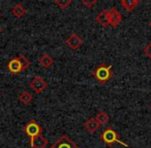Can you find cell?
Wrapping results in <instances>:
<instances>
[{
  "instance_id": "14",
  "label": "cell",
  "mask_w": 151,
  "mask_h": 148,
  "mask_svg": "<svg viewBox=\"0 0 151 148\" xmlns=\"http://www.w3.org/2000/svg\"><path fill=\"white\" fill-rule=\"evenodd\" d=\"M120 4H121V6L123 7L126 12L132 13L137 7V5L139 4V2L137 0H121V1H120Z\"/></svg>"
},
{
  "instance_id": "1",
  "label": "cell",
  "mask_w": 151,
  "mask_h": 148,
  "mask_svg": "<svg viewBox=\"0 0 151 148\" xmlns=\"http://www.w3.org/2000/svg\"><path fill=\"white\" fill-rule=\"evenodd\" d=\"M92 76L99 84H106L112 78V65L107 63H101L93 71Z\"/></svg>"
},
{
  "instance_id": "24",
  "label": "cell",
  "mask_w": 151,
  "mask_h": 148,
  "mask_svg": "<svg viewBox=\"0 0 151 148\" xmlns=\"http://www.w3.org/2000/svg\"><path fill=\"white\" fill-rule=\"evenodd\" d=\"M0 98H1V92H0Z\"/></svg>"
},
{
  "instance_id": "19",
  "label": "cell",
  "mask_w": 151,
  "mask_h": 148,
  "mask_svg": "<svg viewBox=\"0 0 151 148\" xmlns=\"http://www.w3.org/2000/svg\"><path fill=\"white\" fill-rule=\"evenodd\" d=\"M81 2H82L86 7L91 9V7H93L97 2H99V0H81Z\"/></svg>"
},
{
  "instance_id": "18",
  "label": "cell",
  "mask_w": 151,
  "mask_h": 148,
  "mask_svg": "<svg viewBox=\"0 0 151 148\" xmlns=\"http://www.w3.org/2000/svg\"><path fill=\"white\" fill-rule=\"evenodd\" d=\"M73 0H55V3L57 4V6L61 9V11H65L67 7L70 5Z\"/></svg>"
},
{
  "instance_id": "7",
  "label": "cell",
  "mask_w": 151,
  "mask_h": 148,
  "mask_svg": "<svg viewBox=\"0 0 151 148\" xmlns=\"http://www.w3.org/2000/svg\"><path fill=\"white\" fill-rule=\"evenodd\" d=\"M109 16H110V26H112L113 28H117L120 25V23L122 22L121 14L117 11V9L112 7L111 9H109Z\"/></svg>"
},
{
  "instance_id": "5",
  "label": "cell",
  "mask_w": 151,
  "mask_h": 148,
  "mask_svg": "<svg viewBox=\"0 0 151 148\" xmlns=\"http://www.w3.org/2000/svg\"><path fill=\"white\" fill-rule=\"evenodd\" d=\"M29 87L32 89V91H34L36 94H40L47 89L48 87V83L45 81V79L42 77H34L32 79V81L30 82L29 84Z\"/></svg>"
},
{
  "instance_id": "15",
  "label": "cell",
  "mask_w": 151,
  "mask_h": 148,
  "mask_svg": "<svg viewBox=\"0 0 151 148\" xmlns=\"http://www.w3.org/2000/svg\"><path fill=\"white\" fill-rule=\"evenodd\" d=\"M12 15L14 16V17L18 18V19H20V18L24 17V16L26 15V13H27V11H26L25 9H24V6L22 4H16L15 6L12 9L11 11Z\"/></svg>"
},
{
  "instance_id": "3",
  "label": "cell",
  "mask_w": 151,
  "mask_h": 148,
  "mask_svg": "<svg viewBox=\"0 0 151 148\" xmlns=\"http://www.w3.org/2000/svg\"><path fill=\"white\" fill-rule=\"evenodd\" d=\"M24 133L31 139L33 137H36L38 135L42 134V127L40 126V124L38 122H36L35 120H31L24 126L23 129Z\"/></svg>"
},
{
  "instance_id": "12",
  "label": "cell",
  "mask_w": 151,
  "mask_h": 148,
  "mask_svg": "<svg viewBox=\"0 0 151 148\" xmlns=\"http://www.w3.org/2000/svg\"><path fill=\"white\" fill-rule=\"evenodd\" d=\"M18 100H19V102L21 103L22 105L27 106V105H29L32 103V100H33V96H32V94L30 93L29 91H27V90H23V91H21V93L19 94V96H18Z\"/></svg>"
},
{
  "instance_id": "22",
  "label": "cell",
  "mask_w": 151,
  "mask_h": 148,
  "mask_svg": "<svg viewBox=\"0 0 151 148\" xmlns=\"http://www.w3.org/2000/svg\"><path fill=\"white\" fill-rule=\"evenodd\" d=\"M137 1H138V2H139V3H140V2H141V1H142V0H137Z\"/></svg>"
},
{
  "instance_id": "2",
  "label": "cell",
  "mask_w": 151,
  "mask_h": 148,
  "mask_svg": "<svg viewBox=\"0 0 151 148\" xmlns=\"http://www.w3.org/2000/svg\"><path fill=\"white\" fill-rule=\"evenodd\" d=\"M101 139L107 145H113L115 143H118L120 145L124 146V147H128L127 144L124 143L123 141H120L118 133L115 129H112V127H107L106 129H104V131L101 135Z\"/></svg>"
},
{
  "instance_id": "10",
  "label": "cell",
  "mask_w": 151,
  "mask_h": 148,
  "mask_svg": "<svg viewBox=\"0 0 151 148\" xmlns=\"http://www.w3.org/2000/svg\"><path fill=\"white\" fill-rule=\"evenodd\" d=\"M47 145H48V140L42 135H38L36 137L31 138L30 140L31 148H46Z\"/></svg>"
},
{
  "instance_id": "8",
  "label": "cell",
  "mask_w": 151,
  "mask_h": 148,
  "mask_svg": "<svg viewBox=\"0 0 151 148\" xmlns=\"http://www.w3.org/2000/svg\"><path fill=\"white\" fill-rule=\"evenodd\" d=\"M96 22L103 28H107L108 26H110L109 11H108V9H103L101 12H99L96 16Z\"/></svg>"
},
{
  "instance_id": "16",
  "label": "cell",
  "mask_w": 151,
  "mask_h": 148,
  "mask_svg": "<svg viewBox=\"0 0 151 148\" xmlns=\"http://www.w3.org/2000/svg\"><path fill=\"white\" fill-rule=\"evenodd\" d=\"M95 119H96V121L99 123V125H105V124H107L108 122H109V120H110V117H109V115L107 114L106 112H99L96 115H95Z\"/></svg>"
},
{
  "instance_id": "17",
  "label": "cell",
  "mask_w": 151,
  "mask_h": 148,
  "mask_svg": "<svg viewBox=\"0 0 151 148\" xmlns=\"http://www.w3.org/2000/svg\"><path fill=\"white\" fill-rule=\"evenodd\" d=\"M18 59H19L20 62H21L22 67H23V71L27 69L28 67L30 66V64H31V62H30L29 59H28L27 57H26L25 55H23V54H20L19 56H18Z\"/></svg>"
},
{
  "instance_id": "23",
  "label": "cell",
  "mask_w": 151,
  "mask_h": 148,
  "mask_svg": "<svg viewBox=\"0 0 151 148\" xmlns=\"http://www.w3.org/2000/svg\"><path fill=\"white\" fill-rule=\"evenodd\" d=\"M149 26H150V28H151V22H150V24H149Z\"/></svg>"
},
{
  "instance_id": "6",
  "label": "cell",
  "mask_w": 151,
  "mask_h": 148,
  "mask_svg": "<svg viewBox=\"0 0 151 148\" xmlns=\"http://www.w3.org/2000/svg\"><path fill=\"white\" fill-rule=\"evenodd\" d=\"M65 44L69 47V49H71L73 51H76V50H78V49L83 45V40L78 35V34L73 32V33H71L70 35L66 38Z\"/></svg>"
},
{
  "instance_id": "4",
  "label": "cell",
  "mask_w": 151,
  "mask_h": 148,
  "mask_svg": "<svg viewBox=\"0 0 151 148\" xmlns=\"http://www.w3.org/2000/svg\"><path fill=\"white\" fill-rule=\"evenodd\" d=\"M50 148H79L78 145L70 139L67 135H62L58 138L57 141L51 145Z\"/></svg>"
},
{
  "instance_id": "21",
  "label": "cell",
  "mask_w": 151,
  "mask_h": 148,
  "mask_svg": "<svg viewBox=\"0 0 151 148\" xmlns=\"http://www.w3.org/2000/svg\"><path fill=\"white\" fill-rule=\"evenodd\" d=\"M1 32H2V28L0 27V34H1Z\"/></svg>"
},
{
  "instance_id": "9",
  "label": "cell",
  "mask_w": 151,
  "mask_h": 148,
  "mask_svg": "<svg viewBox=\"0 0 151 148\" xmlns=\"http://www.w3.org/2000/svg\"><path fill=\"white\" fill-rule=\"evenodd\" d=\"M7 69H9L12 74H14V75H17V74H20V73H22V71H24L23 67H22V64L19 59H18V57L9 60V62L7 63Z\"/></svg>"
},
{
  "instance_id": "13",
  "label": "cell",
  "mask_w": 151,
  "mask_h": 148,
  "mask_svg": "<svg viewBox=\"0 0 151 148\" xmlns=\"http://www.w3.org/2000/svg\"><path fill=\"white\" fill-rule=\"evenodd\" d=\"M38 63H40L44 69H49L53 65V63H54V59H53L49 54L45 53V54L38 59Z\"/></svg>"
},
{
  "instance_id": "20",
  "label": "cell",
  "mask_w": 151,
  "mask_h": 148,
  "mask_svg": "<svg viewBox=\"0 0 151 148\" xmlns=\"http://www.w3.org/2000/svg\"><path fill=\"white\" fill-rule=\"evenodd\" d=\"M143 53H144V54L151 60V42L149 43V44L147 45L144 49H143Z\"/></svg>"
},
{
  "instance_id": "11",
  "label": "cell",
  "mask_w": 151,
  "mask_h": 148,
  "mask_svg": "<svg viewBox=\"0 0 151 148\" xmlns=\"http://www.w3.org/2000/svg\"><path fill=\"white\" fill-rule=\"evenodd\" d=\"M99 123L96 121L95 117H90L84 122V129L88 131L89 134H94L97 129H99Z\"/></svg>"
},
{
  "instance_id": "25",
  "label": "cell",
  "mask_w": 151,
  "mask_h": 148,
  "mask_svg": "<svg viewBox=\"0 0 151 148\" xmlns=\"http://www.w3.org/2000/svg\"><path fill=\"white\" fill-rule=\"evenodd\" d=\"M0 18H1V14H0Z\"/></svg>"
}]
</instances>
